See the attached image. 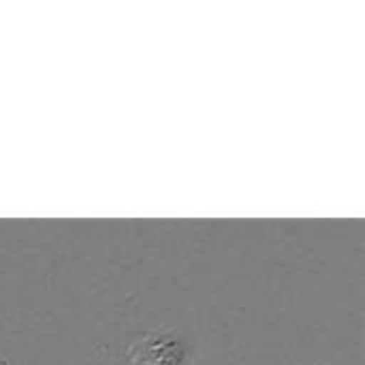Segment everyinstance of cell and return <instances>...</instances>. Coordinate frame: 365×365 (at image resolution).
I'll list each match as a JSON object with an SVG mask.
<instances>
[{
  "label": "cell",
  "mask_w": 365,
  "mask_h": 365,
  "mask_svg": "<svg viewBox=\"0 0 365 365\" xmlns=\"http://www.w3.org/2000/svg\"><path fill=\"white\" fill-rule=\"evenodd\" d=\"M184 359L186 349L173 334H156L141 344V361L145 365H182Z\"/></svg>",
  "instance_id": "1"
}]
</instances>
